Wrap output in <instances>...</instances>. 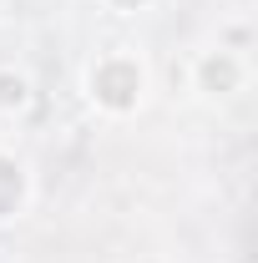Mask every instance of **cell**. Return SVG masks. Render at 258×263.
Masks as SVG:
<instances>
[{"label":"cell","mask_w":258,"mask_h":263,"mask_svg":"<svg viewBox=\"0 0 258 263\" xmlns=\"http://www.w3.org/2000/svg\"><path fill=\"white\" fill-rule=\"evenodd\" d=\"M152 97V66L137 46H106L81 66V101L106 122H132Z\"/></svg>","instance_id":"obj_1"},{"label":"cell","mask_w":258,"mask_h":263,"mask_svg":"<svg viewBox=\"0 0 258 263\" xmlns=\"http://www.w3.org/2000/svg\"><path fill=\"white\" fill-rule=\"evenodd\" d=\"M248 81H253L248 56L233 51V46H223V41L193 51V61H188V91H193L202 106H213V111L233 106V101L248 91Z\"/></svg>","instance_id":"obj_2"},{"label":"cell","mask_w":258,"mask_h":263,"mask_svg":"<svg viewBox=\"0 0 258 263\" xmlns=\"http://www.w3.org/2000/svg\"><path fill=\"white\" fill-rule=\"evenodd\" d=\"M35 167L26 152H15V147H5L0 142V228H15V223H26L35 208Z\"/></svg>","instance_id":"obj_3"},{"label":"cell","mask_w":258,"mask_h":263,"mask_svg":"<svg viewBox=\"0 0 258 263\" xmlns=\"http://www.w3.org/2000/svg\"><path fill=\"white\" fill-rule=\"evenodd\" d=\"M35 101H41V91H35V76L26 71V66H0V122H26L35 111Z\"/></svg>","instance_id":"obj_4"},{"label":"cell","mask_w":258,"mask_h":263,"mask_svg":"<svg viewBox=\"0 0 258 263\" xmlns=\"http://www.w3.org/2000/svg\"><path fill=\"white\" fill-rule=\"evenodd\" d=\"M112 15H122V21H137V15H147V10H157V0H101Z\"/></svg>","instance_id":"obj_5"}]
</instances>
